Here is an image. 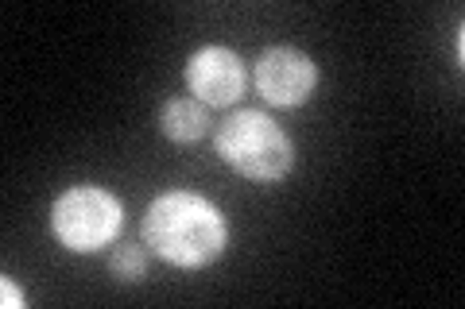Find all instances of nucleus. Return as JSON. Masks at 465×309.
I'll use <instances>...</instances> for the list:
<instances>
[{"label": "nucleus", "mask_w": 465, "mask_h": 309, "mask_svg": "<svg viewBox=\"0 0 465 309\" xmlns=\"http://www.w3.org/2000/svg\"><path fill=\"white\" fill-rule=\"evenodd\" d=\"M159 128H163V136L171 143H194L206 136V128H210L206 105L191 101V97H174L163 105V112H159Z\"/></svg>", "instance_id": "6"}, {"label": "nucleus", "mask_w": 465, "mask_h": 309, "mask_svg": "<svg viewBox=\"0 0 465 309\" xmlns=\"http://www.w3.org/2000/svg\"><path fill=\"white\" fill-rule=\"evenodd\" d=\"M109 271L113 278H121V283H140L143 278V252L140 247H116V252L109 256Z\"/></svg>", "instance_id": "7"}, {"label": "nucleus", "mask_w": 465, "mask_h": 309, "mask_svg": "<svg viewBox=\"0 0 465 309\" xmlns=\"http://www.w3.org/2000/svg\"><path fill=\"white\" fill-rule=\"evenodd\" d=\"M213 147L241 179L252 182H280L295 167V147H291L287 131L256 109H241L222 121Z\"/></svg>", "instance_id": "2"}, {"label": "nucleus", "mask_w": 465, "mask_h": 309, "mask_svg": "<svg viewBox=\"0 0 465 309\" xmlns=\"http://www.w3.org/2000/svg\"><path fill=\"white\" fill-rule=\"evenodd\" d=\"M318 85V66L295 47H268L256 58V90L275 109L307 105Z\"/></svg>", "instance_id": "4"}, {"label": "nucleus", "mask_w": 465, "mask_h": 309, "mask_svg": "<svg viewBox=\"0 0 465 309\" xmlns=\"http://www.w3.org/2000/svg\"><path fill=\"white\" fill-rule=\"evenodd\" d=\"M124 209L109 189L101 186H70L66 194H58L51 205V232L66 252L90 256L109 247L121 237Z\"/></svg>", "instance_id": "3"}, {"label": "nucleus", "mask_w": 465, "mask_h": 309, "mask_svg": "<svg viewBox=\"0 0 465 309\" xmlns=\"http://www.w3.org/2000/svg\"><path fill=\"white\" fill-rule=\"evenodd\" d=\"M24 290L16 286V278H12V275H0V305H5V309H24Z\"/></svg>", "instance_id": "8"}, {"label": "nucleus", "mask_w": 465, "mask_h": 309, "mask_svg": "<svg viewBox=\"0 0 465 309\" xmlns=\"http://www.w3.org/2000/svg\"><path fill=\"white\" fill-rule=\"evenodd\" d=\"M186 85H191L194 101L222 109V105H232V101L244 97L249 73H244V63L237 58V51L202 47L191 54V63H186Z\"/></svg>", "instance_id": "5"}, {"label": "nucleus", "mask_w": 465, "mask_h": 309, "mask_svg": "<svg viewBox=\"0 0 465 309\" xmlns=\"http://www.w3.org/2000/svg\"><path fill=\"white\" fill-rule=\"evenodd\" d=\"M143 244L174 267H210L229 247V225L213 201L191 189H171L148 205Z\"/></svg>", "instance_id": "1"}]
</instances>
